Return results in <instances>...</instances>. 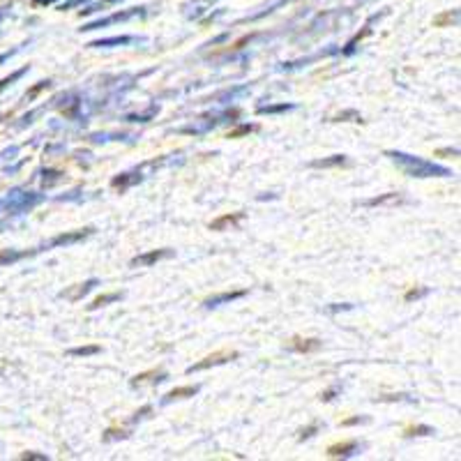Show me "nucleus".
I'll use <instances>...</instances> for the list:
<instances>
[{
	"mask_svg": "<svg viewBox=\"0 0 461 461\" xmlns=\"http://www.w3.org/2000/svg\"><path fill=\"white\" fill-rule=\"evenodd\" d=\"M199 392L196 385H183V387H176V390H171L167 394V399H185V397H194V394Z\"/></svg>",
	"mask_w": 461,
	"mask_h": 461,
	"instance_id": "nucleus-4",
	"label": "nucleus"
},
{
	"mask_svg": "<svg viewBox=\"0 0 461 461\" xmlns=\"http://www.w3.org/2000/svg\"><path fill=\"white\" fill-rule=\"evenodd\" d=\"M351 450H355V443H353V441H346V443L330 445V448H328V455H330V457H340V455H349Z\"/></svg>",
	"mask_w": 461,
	"mask_h": 461,
	"instance_id": "nucleus-5",
	"label": "nucleus"
},
{
	"mask_svg": "<svg viewBox=\"0 0 461 461\" xmlns=\"http://www.w3.org/2000/svg\"><path fill=\"white\" fill-rule=\"evenodd\" d=\"M240 219H242V212L224 215V217H219V219L210 221V228H212V230H221V228H226V226H235Z\"/></svg>",
	"mask_w": 461,
	"mask_h": 461,
	"instance_id": "nucleus-3",
	"label": "nucleus"
},
{
	"mask_svg": "<svg viewBox=\"0 0 461 461\" xmlns=\"http://www.w3.org/2000/svg\"><path fill=\"white\" fill-rule=\"evenodd\" d=\"M233 358H237V353H235V351H217V353H212V355L203 358V360H201V362L192 364V367H190V374H192V371H201V369H208V367H217V364H224V362H228V360H233Z\"/></svg>",
	"mask_w": 461,
	"mask_h": 461,
	"instance_id": "nucleus-1",
	"label": "nucleus"
},
{
	"mask_svg": "<svg viewBox=\"0 0 461 461\" xmlns=\"http://www.w3.org/2000/svg\"><path fill=\"white\" fill-rule=\"evenodd\" d=\"M240 295H244V291H235V293H221V295H217V298H210V300H208V305H217V302H221V300H233V298H240Z\"/></svg>",
	"mask_w": 461,
	"mask_h": 461,
	"instance_id": "nucleus-9",
	"label": "nucleus"
},
{
	"mask_svg": "<svg viewBox=\"0 0 461 461\" xmlns=\"http://www.w3.org/2000/svg\"><path fill=\"white\" fill-rule=\"evenodd\" d=\"M360 422H367V417H349V420H344L342 424L344 427H351V424H360Z\"/></svg>",
	"mask_w": 461,
	"mask_h": 461,
	"instance_id": "nucleus-12",
	"label": "nucleus"
},
{
	"mask_svg": "<svg viewBox=\"0 0 461 461\" xmlns=\"http://www.w3.org/2000/svg\"><path fill=\"white\" fill-rule=\"evenodd\" d=\"M160 380V378H164V371H157V369H153V371H146V374H139V376H134L132 378V385H143V383H150V380Z\"/></svg>",
	"mask_w": 461,
	"mask_h": 461,
	"instance_id": "nucleus-6",
	"label": "nucleus"
},
{
	"mask_svg": "<svg viewBox=\"0 0 461 461\" xmlns=\"http://www.w3.org/2000/svg\"><path fill=\"white\" fill-rule=\"evenodd\" d=\"M97 351H99L97 346H88V349H74L72 355H90V353H97Z\"/></svg>",
	"mask_w": 461,
	"mask_h": 461,
	"instance_id": "nucleus-11",
	"label": "nucleus"
},
{
	"mask_svg": "<svg viewBox=\"0 0 461 461\" xmlns=\"http://www.w3.org/2000/svg\"><path fill=\"white\" fill-rule=\"evenodd\" d=\"M448 21H452V14H443V17L436 19V26H445Z\"/></svg>",
	"mask_w": 461,
	"mask_h": 461,
	"instance_id": "nucleus-13",
	"label": "nucleus"
},
{
	"mask_svg": "<svg viewBox=\"0 0 461 461\" xmlns=\"http://www.w3.org/2000/svg\"><path fill=\"white\" fill-rule=\"evenodd\" d=\"M288 349L295 353H312L321 349V342L314 340V337H293V340L288 342Z\"/></svg>",
	"mask_w": 461,
	"mask_h": 461,
	"instance_id": "nucleus-2",
	"label": "nucleus"
},
{
	"mask_svg": "<svg viewBox=\"0 0 461 461\" xmlns=\"http://www.w3.org/2000/svg\"><path fill=\"white\" fill-rule=\"evenodd\" d=\"M120 298V293H106V295H99V298H95L92 300V305H90V309H97V307H104L106 302H111V300H118Z\"/></svg>",
	"mask_w": 461,
	"mask_h": 461,
	"instance_id": "nucleus-8",
	"label": "nucleus"
},
{
	"mask_svg": "<svg viewBox=\"0 0 461 461\" xmlns=\"http://www.w3.org/2000/svg\"><path fill=\"white\" fill-rule=\"evenodd\" d=\"M171 251H153V254H148V256H141V258H136L134 263H141V265H148V263H155V261H160V258H164V256H169Z\"/></svg>",
	"mask_w": 461,
	"mask_h": 461,
	"instance_id": "nucleus-7",
	"label": "nucleus"
},
{
	"mask_svg": "<svg viewBox=\"0 0 461 461\" xmlns=\"http://www.w3.org/2000/svg\"><path fill=\"white\" fill-rule=\"evenodd\" d=\"M251 129L254 127H249V125L247 127H237V129H233V132H228V139H237V136H242V134H249Z\"/></svg>",
	"mask_w": 461,
	"mask_h": 461,
	"instance_id": "nucleus-10",
	"label": "nucleus"
}]
</instances>
